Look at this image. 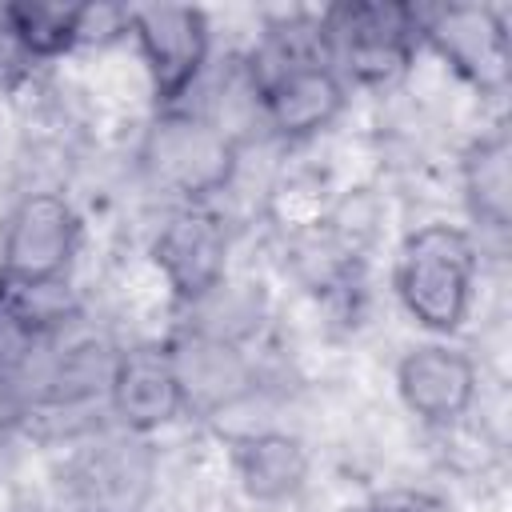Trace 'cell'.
<instances>
[{"label":"cell","instance_id":"cell-1","mask_svg":"<svg viewBox=\"0 0 512 512\" xmlns=\"http://www.w3.org/2000/svg\"><path fill=\"white\" fill-rule=\"evenodd\" d=\"M472 248L456 228H424L408 240L400 296L428 328H456L468 308Z\"/></svg>","mask_w":512,"mask_h":512},{"label":"cell","instance_id":"cell-2","mask_svg":"<svg viewBox=\"0 0 512 512\" xmlns=\"http://www.w3.org/2000/svg\"><path fill=\"white\" fill-rule=\"evenodd\" d=\"M128 20L136 24L140 52L148 60L160 100L184 96V88L192 84L200 60H204V48H208L204 16L188 12V8H148V12H132Z\"/></svg>","mask_w":512,"mask_h":512},{"label":"cell","instance_id":"cell-3","mask_svg":"<svg viewBox=\"0 0 512 512\" xmlns=\"http://www.w3.org/2000/svg\"><path fill=\"white\" fill-rule=\"evenodd\" d=\"M68 232V212L56 200H28L24 212L12 220L8 236L12 272H20L24 280H48L60 268V260H68Z\"/></svg>","mask_w":512,"mask_h":512},{"label":"cell","instance_id":"cell-4","mask_svg":"<svg viewBox=\"0 0 512 512\" xmlns=\"http://www.w3.org/2000/svg\"><path fill=\"white\" fill-rule=\"evenodd\" d=\"M400 388L416 412H424L428 420H448L472 396V368L444 348H420L404 360Z\"/></svg>","mask_w":512,"mask_h":512},{"label":"cell","instance_id":"cell-5","mask_svg":"<svg viewBox=\"0 0 512 512\" xmlns=\"http://www.w3.org/2000/svg\"><path fill=\"white\" fill-rule=\"evenodd\" d=\"M336 108H340V88L320 68H296L272 92V112L284 132H312Z\"/></svg>","mask_w":512,"mask_h":512},{"label":"cell","instance_id":"cell-6","mask_svg":"<svg viewBox=\"0 0 512 512\" xmlns=\"http://www.w3.org/2000/svg\"><path fill=\"white\" fill-rule=\"evenodd\" d=\"M4 20H12V36L32 52H60L80 40L84 8H8Z\"/></svg>","mask_w":512,"mask_h":512},{"label":"cell","instance_id":"cell-7","mask_svg":"<svg viewBox=\"0 0 512 512\" xmlns=\"http://www.w3.org/2000/svg\"><path fill=\"white\" fill-rule=\"evenodd\" d=\"M288 448H292L288 440H260V444H252V468H248L252 492L276 496V492H284V488H296V480H300V460H296V452H288Z\"/></svg>","mask_w":512,"mask_h":512}]
</instances>
